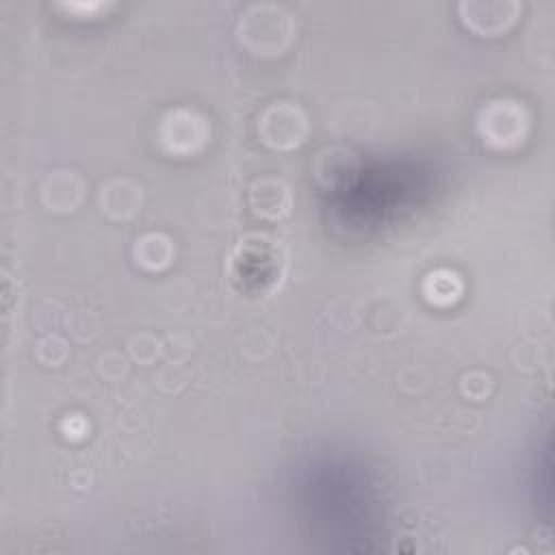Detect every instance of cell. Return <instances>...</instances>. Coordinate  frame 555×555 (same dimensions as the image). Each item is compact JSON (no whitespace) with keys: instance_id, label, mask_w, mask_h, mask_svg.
Masks as SVG:
<instances>
[{"instance_id":"cell-1","label":"cell","mask_w":555,"mask_h":555,"mask_svg":"<svg viewBox=\"0 0 555 555\" xmlns=\"http://www.w3.org/2000/svg\"><path fill=\"white\" fill-rule=\"evenodd\" d=\"M293 35L295 26L291 15L278 4L249 7L236 26L238 43L258 56L282 54L293 41Z\"/></svg>"},{"instance_id":"cell-2","label":"cell","mask_w":555,"mask_h":555,"mask_svg":"<svg viewBox=\"0 0 555 555\" xmlns=\"http://www.w3.org/2000/svg\"><path fill=\"white\" fill-rule=\"evenodd\" d=\"M477 132L494 150H514L527 139L529 115L514 100H492L477 115Z\"/></svg>"},{"instance_id":"cell-3","label":"cell","mask_w":555,"mask_h":555,"mask_svg":"<svg viewBox=\"0 0 555 555\" xmlns=\"http://www.w3.org/2000/svg\"><path fill=\"white\" fill-rule=\"evenodd\" d=\"M210 137V126L206 119L191 108H171L163 115L158 124V141L165 152L173 156H191L199 152Z\"/></svg>"},{"instance_id":"cell-4","label":"cell","mask_w":555,"mask_h":555,"mask_svg":"<svg viewBox=\"0 0 555 555\" xmlns=\"http://www.w3.org/2000/svg\"><path fill=\"white\" fill-rule=\"evenodd\" d=\"M258 134L273 150H293L306 141L308 117L291 102H275L258 117Z\"/></svg>"},{"instance_id":"cell-5","label":"cell","mask_w":555,"mask_h":555,"mask_svg":"<svg viewBox=\"0 0 555 555\" xmlns=\"http://www.w3.org/2000/svg\"><path fill=\"white\" fill-rule=\"evenodd\" d=\"M460 17L466 28L481 37H499L509 30L520 13L518 2H488V0H468L460 2Z\"/></svg>"},{"instance_id":"cell-6","label":"cell","mask_w":555,"mask_h":555,"mask_svg":"<svg viewBox=\"0 0 555 555\" xmlns=\"http://www.w3.org/2000/svg\"><path fill=\"white\" fill-rule=\"evenodd\" d=\"M291 191L288 186L278 178H258L249 186V206L256 217L275 221L288 215L291 210Z\"/></svg>"},{"instance_id":"cell-7","label":"cell","mask_w":555,"mask_h":555,"mask_svg":"<svg viewBox=\"0 0 555 555\" xmlns=\"http://www.w3.org/2000/svg\"><path fill=\"white\" fill-rule=\"evenodd\" d=\"M85 193L82 180L74 171H54L41 186L43 204L54 212H72L80 206Z\"/></svg>"},{"instance_id":"cell-8","label":"cell","mask_w":555,"mask_h":555,"mask_svg":"<svg viewBox=\"0 0 555 555\" xmlns=\"http://www.w3.org/2000/svg\"><path fill=\"white\" fill-rule=\"evenodd\" d=\"M102 210L115 219H128L141 208V186L130 180H111L100 191Z\"/></svg>"},{"instance_id":"cell-9","label":"cell","mask_w":555,"mask_h":555,"mask_svg":"<svg viewBox=\"0 0 555 555\" xmlns=\"http://www.w3.org/2000/svg\"><path fill=\"white\" fill-rule=\"evenodd\" d=\"M134 260L150 271H160L173 260V243L158 232L143 234L134 245Z\"/></svg>"},{"instance_id":"cell-10","label":"cell","mask_w":555,"mask_h":555,"mask_svg":"<svg viewBox=\"0 0 555 555\" xmlns=\"http://www.w3.org/2000/svg\"><path fill=\"white\" fill-rule=\"evenodd\" d=\"M423 291L427 301L436 306H449L462 295V280L449 269H438L425 278Z\"/></svg>"}]
</instances>
